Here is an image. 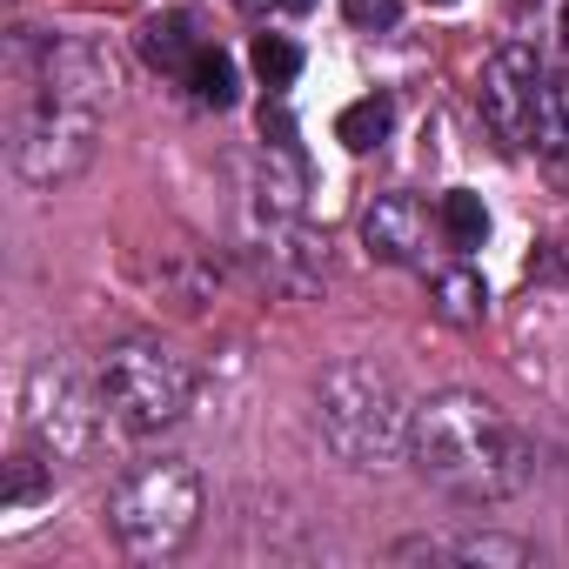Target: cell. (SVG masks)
Instances as JSON below:
<instances>
[{
  "label": "cell",
  "mask_w": 569,
  "mask_h": 569,
  "mask_svg": "<svg viewBox=\"0 0 569 569\" xmlns=\"http://www.w3.org/2000/svg\"><path fill=\"white\" fill-rule=\"evenodd\" d=\"M409 462L456 502H509L529 489L536 476V449L522 442V429L469 389H442L429 402H416L409 422Z\"/></svg>",
  "instance_id": "obj_1"
},
{
  "label": "cell",
  "mask_w": 569,
  "mask_h": 569,
  "mask_svg": "<svg viewBox=\"0 0 569 569\" xmlns=\"http://www.w3.org/2000/svg\"><path fill=\"white\" fill-rule=\"evenodd\" d=\"M316 422H322V442L349 469H396V462H409L416 409L402 402L396 376L376 369V362H336L316 382Z\"/></svg>",
  "instance_id": "obj_2"
},
{
  "label": "cell",
  "mask_w": 569,
  "mask_h": 569,
  "mask_svg": "<svg viewBox=\"0 0 569 569\" xmlns=\"http://www.w3.org/2000/svg\"><path fill=\"white\" fill-rule=\"evenodd\" d=\"M108 529L148 562L181 556L188 536L201 529V476H194V462H181V456L134 462L108 496Z\"/></svg>",
  "instance_id": "obj_3"
},
{
  "label": "cell",
  "mask_w": 569,
  "mask_h": 569,
  "mask_svg": "<svg viewBox=\"0 0 569 569\" xmlns=\"http://www.w3.org/2000/svg\"><path fill=\"white\" fill-rule=\"evenodd\" d=\"M101 409H108L101 382H88L74 362H61V356L28 362V376H21V429H28V442H34L48 462H81V456H94V442H101Z\"/></svg>",
  "instance_id": "obj_4"
},
{
  "label": "cell",
  "mask_w": 569,
  "mask_h": 569,
  "mask_svg": "<svg viewBox=\"0 0 569 569\" xmlns=\"http://www.w3.org/2000/svg\"><path fill=\"white\" fill-rule=\"evenodd\" d=\"M94 382H101L114 422L134 429V436H161V429H174L194 409V369L174 349H161V342H121V349H108Z\"/></svg>",
  "instance_id": "obj_5"
},
{
  "label": "cell",
  "mask_w": 569,
  "mask_h": 569,
  "mask_svg": "<svg viewBox=\"0 0 569 569\" xmlns=\"http://www.w3.org/2000/svg\"><path fill=\"white\" fill-rule=\"evenodd\" d=\"M94 148H101V128H94L88 108L41 101L14 134V168H21L28 188H68L94 168Z\"/></svg>",
  "instance_id": "obj_6"
},
{
  "label": "cell",
  "mask_w": 569,
  "mask_h": 569,
  "mask_svg": "<svg viewBox=\"0 0 569 569\" xmlns=\"http://www.w3.org/2000/svg\"><path fill=\"white\" fill-rule=\"evenodd\" d=\"M542 61L529 41H509L482 61V88H476V108L482 121L496 128L502 148H536V108H542Z\"/></svg>",
  "instance_id": "obj_7"
},
{
  "label": "cell",
  "mask_w": 569,
  "mask_h": 569,
  "mask_svg": "<svg viewBox=\"0 0 569 569\" xmlns=\"http://www.w3.org/2000/svg\"><path fill=\"white\" fill-rule=\"evenodd\" d=\"M121 88V61L108 41L94 34H54L41 48V101H61V108H88L101 114Z\"/></svg>",
  "instance_id": "obj_8"
},
{
  "label": "cell",
  "mask_w": 569,
  "mask_h": 569,
  "mask_svg": "<svg viewBox=\"0 0 569 569\" xmlns=\"http://www.w3.org/2000/svg\"><path fill=\"white\" fill-rule=\"evenodd\" d=\"M254 268L281 296H316L329 281V248L302 221H254Z\"/></svg>",
  "instance_id": "obj_9"
},
{
  "label": "cell",
  "mask_w": 569,
  "mask_h": 569,
  "mask_svg": "<svg viewBox=\"0 0 569 569\" xmlns=\"http://www.w3.org/2000/svg\"><path fill=\"white\" fill-rule=\"evenodd\" d=\"M429 208L416 194H376L369 214H362V241L376 261H396V268H422L429 261Z\"/></svg>",
  "instance_id": "obj_10"
},
{
  "label": "cell",
  "mask_w": 569,
  "mask_h": 569,
  "mask_svg": "<svg viewBox=\"0 0 569 569\" xmlns=\"http://www.w3.org/2000/svg\"><path fill=\"white\" fill-rule=\"evenodd\" d=\"M536 549L496 529H449V536H402L396 562H469V569H522Z\"/></svg>",
  "instance_id": "obj_11"
},
{
  "label": "cell",
  "mask_w": 569,
  "mask_h": 569,
  "mask_svg": "<svg viewBox=\"0 0 569 569\" xmlns=\"http://www.w3.org/2000/svg\"><path fill=\"white\" fill-rule=\"evenodd\" d=\"M248 194H254V221H302V154L296 148H261Z\"/></svg>",
  "instance_id": "obj_12"
},
{
  "label": "cell",
  "mask_w": 569,
  "mask_h": 569,
  "mask_svg": "<svg viewBox=\"0 0 569 569\" xmlns=\"http://www.w3.org/2000/svg\"><path fill=\"white\" fill-rule=\"evenodd\" d=\"M194 54H201V41H194V21H188V14H154V21L141 28V61H148V68L188 74Z\"/></svg>",
  "instance_id": "obj_13"
},
{
  "label": "cell",
  "mask_w": 569,
  "mask_h": 569,
  "mask_svg": "<svg viewBox=\"0 0 569 569\" xmlns=\"http://www.w3.org/2000/svg\"><path fill=\"white\" fill-rule=\"evenodd\" d=\"M389 134H396V101H389V94H362V101H349V108L336 114V141H342L349 154H376Z\"/></svg>",
  "instance_id": "obj_14"
},
{
  "label": "cell",
  "mask_w": 569,
  "mask_h": 569,
  "mask_svg": "<svg viewBox=\"0 0 569 569\" xmlns=\"http://www.w3.org/2000/svg\"><path fill=\"white\" fill-rule=\"evenodd\" d=\"M429 296H436V316L456 322V329H476L489 316V289H482V274L476 268H442L429 281Z\"/></svg>",
  "instance_id": "obj_15"
},
{
  "label": "cell",
  "mask_w": 569,
  "mask_h": 569,
  "mask_svg": "<svg viewBox=\"0 0 569 569\" xmlns=\"http://www.w3.org/2000/svg\"><path fill=\"white\" fill-rule=\"evenodd\" d=\"M436 228H442V241H449L456 254L482 248V241H489V208H482V194L449 188V194H442V208H436Z\"/></svg>",
  "instance_id": "obj_16"
},
{
  "label": "cell",
  "mask_w": 569,
  "mask_h": 569,
  "mask_svg": "<svg viewBox=\"0 0 569 569\" xmlns=\"http://www.w3.org/2000/svg\"><path fill=\"white\" fill-rule=\"evenodd\" d=\"M188 88H194V101H201V108H234V101H241L234 61H228L221 48H201V54H194V68H188Z\"/></svg>",
  "instance_id": "obj_17"
},
{
  "label": "cell",
  "mask_w": 569,
  "mask_h": 569,
  "mask_svg": "<svg viewBox=\"0 0 569 569\" xmlns=\"http://www.w3.org/2000/svg\"><path fill=\"white\" fill-rule=\"evenodd\" d=\"M536 148H542V154H562V148H569V74H549V81H542Z\"/></svg>",
  "instance_id": "obj_18"
},
{
  "label": "cell",
  "mask_w": 569,
  "mask_h": 569,
  "mask_svg": "<svg viewBox=\"0 0 569 569\" xmlns=\"http://www.w3.org/2000/svg\"><path fill=\"white\" fill-rule=\"evenodd\" d=\"M254 74H261V88H289L302 74V48L289 34H254Z\"/></svg>",
  "instance_id": "obj_19"
},
{
  "label": "cell",
  "mask_w": 569,
  "mask_h": 569,
  "mask_svg": "<svg viewBox=\"0 0 569 569\" xmlns=\"http://www.w3.org/2000/svg\"><path fill=\"white\" fill-rule=\"evenodd\" d=\"M342 14H349V28H362V34H389V28L402 21V0H342Z\"/></svg>",
  "instance_id": "obj_20"
},
{
  "label": "cell",
  "mask_w": 569,
  "mask_h": 569,
  "mask_svg": "<svg viewBox=\"0 0 569 569\" xmlns=\"http://www.w3.org/2000/svg\"><path fill=\"white\" fill-rule=\"evenodd\" d=\"M34 456H41V449H34ZM34 456H14V462H8V509H28V502L48 489V476H41Z\"/></svg>",
  "instance_id": "obj_21"
},
{
  "label": "cell",
  "mask_w": 569,
  "mask_h": 569,
  "mask_svg": "<svg viewBox=\"0 0 569 569\" xmlns=\"http://www.w3.org/2000/svg\"><path fill=\"white\" fill-rule=\"evenodd\" d=\"M261 141H268V148H296V121H289V108H261Z\"/></svg>",
  "instance_id": "obj_22"
},
{
  "label": "cell",
  "mask_w": 569,
  "mask_h": 569,
  "mask_svg": "<svg viewBox=\"0 0 569 569\" xmlns=\"http://www.w3.org/2000/svg\"><path fill=\"white\" fill-rule=\"evenodd\" d=\"M274 8H289V14H309V8H316V0H274Z\"/></svg>",
  "instance_id": "obj_23"
},
{
  "label": "cell",
  "mask_w": 569,
  "mask_h": 569,
  "mask_svg": "<svg viewBox=\"0 0 569 569\" xmlns=\"http://www.w3.org/2000/svg\"><path fill=\"white\" fill-rule=\"evenodd\" d=\"M509 8H542V0H509Z\"/></svg>",
  "instance_id": "obj_24"
},
{
  "label": "cell",
  "mask_w": 569,
  "mask_h": 569,
  "mask_svg": "<svg viewBox=\"0 0 569 569\" xmlns=\"http://www.w3.org/2000/svg\"><path fill=\"white\" fill-rule=\"evenodd\" d=\"M442 8H449V0H442Z\"/></svg>",
  "instance_id": "obj_25"
}]
</instances>
